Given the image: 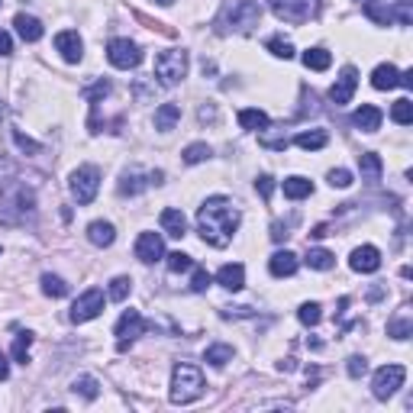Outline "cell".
Wrapping results in <instances>:
<instances>
[{
    "instance_id": "cell-57",
    "label": "cell",
    "mask_w": 413,
    "mask_h": 413,
    "mask_svg": "<svg viewBox=\"0 0 413 413\" xmlns=\"http://www.w3.org/2000/svg\"><path fill=\"white\" fill-rule=\"evenodd\" d=\"M155 3H161V7H168V3H175V0H155Z\"/></svg>"
},
{
    "instance_id": "cell-58",
    "label": "cell",
    "mask_w": 413,
    "mask_h": 413,
    "mask_svg": "<svg viewBox=\"0 0 413 413\" xmlns=\"http://www.w3.org/2000/svg\"><path fill=\"white\" fill-rule=\"evenodd\" d=\"M0 117H3V103H0Z\"/></svg>"
},
{
    "instance_id": "cell-35",
    "label": "cell",
    "mask_w": 413,
    "mask_h": 413,
    "mask_svg": "<svg viewBox=\"0 0 413 413\" xmlns=\"http://www.w3.org/2000/svg\"><path fill=\"white\" fill-rule=\"evenodd\" d=\"M29 346H33V333H20V336L13 339V358H17L20 365L29 362Z\"/></svg>"
},
{
    "instance_id": "cell-10",
    "label": "cell",
    "mask_w": 413,
    "mask_h": 413,
    "mask_svg": "<svg viewBox=\"0 0 413 413\" xmlns=\"http://www.w3.org/2000/svg\"><path fill=\"white\" fill-rule=\"evenodd\" d=\"M149 326H152V323H145V317L139 310H126V313H123V317H119V323H117L119 352H123V349H129V342H133L136 336H143Z\"/></svg>"
},
{
    "instance_id": "cell-20",
    "label": "cell",
    "mask_w": 413,
    "mask_h": 413,
    "mask_svg": "<svg viewBox=\"0 0 413 413\" xmlns=\"http://www.w3.org/2000/svg\"><path fill=\"white\" fill-rule=\"evenodd\" d=\"M161 229L175 239L187 236V217L181 210H175V207H168V210H161Z\"/></svg>"
},
{
    "instance_id": "cell-55",
    "label": "cell",
    "mask_w": 413,
    "mask_h": 413,
    "mask_svg": "<svg viewBox=\"0 0 413 413\" xmlns=\"http://www.w3.org/2000/svg\"><path fill=\"white\" fill-rule=\"evenodd\" d=\"M400 87H413V71H404V75H400Z\"/></svg>"
},
{
    "instance_id": "cell-11",
    "label": "cell",
    "mask_w": 413,
    "mask_h": 413,
    "mask_svg": "<svg viewBox=\"0 0 413 413\" xmlns=\"http://www.w3.org/2000/svg\"><path fill=\"white\" fill-rule=\"evenodd\" d=\"M355 87H358V71H355L352 65H346V68H342V75L336 78V85L329 87V101L336 103V107H342V103L352 101Z\"/></svg>"
},
{
    "instance_id": "cell-28",
    "label": "cell",
    "mask_w": 413,
    "mask_h": 413,
    "mask_svg": "<svg viewBox=\"0 0 413 413\" xmlns=\"http://www.w3.org/2000/svg\"><path fill=\"white\" fill-rule=\"evenodd\" d=\"M304 65L310 68V71H326V68L333 65V55H329L326 49H307L304 52Z\"/></svg>"
},
{
    "instance_id": "cell-30",
    "label": "cell",
    "mask_w": 413,
    "mask_h": 413,
    "mask_svg": "<svg viewBox=\"0 0 413 413\" xmlns=\"http://www.w3.org/2000/svg\"><path fill=\"white\" fill-rule=\"evenodd\" d=\"M145 184H149V181H143L139 171H126L123 181H119V194H123V197H136L139 191H145Z\"/></svg>"
},
{
    "instance_id": "cell-31",
    "label": "cell",
    "mask_w": 413,
    "mask_h": 413,
    "mask_svg": "<svg viewBox=\"0 0 413 413\" xmlns=\"http://www.w3.org/2000/svg\"><path fill=\"white\" fill-rule=\"evenodd\" d=\"M203 358H207L213 368H223L226 362H233V346H223V342H217V346L207 349V355H203Z\"/></svg>"
},
{
    "instance_id": "cell-4",
    "label": "cell",
    "mask_w": 413,
    "mask_h": 413,
    "mask_svg": "<svg viewBox=\"0 0 413 413\" xmlns=\"http://www.w3.org/2000/svg\"><path fill=\"white\" fill-rule=\"evenodd\" d=\"M187 75V52L184 49H168L155 59V78H159L165 87L181 85Z\"/></svg>"
},
{
    "instance_id": "cell-5",
    "label": "cell",
    "mask_w": 413,
    "mask_h": 413,
    "mask_svg": "<svg viewBox=\"0 0 413 413\" xmlns=\"http://www.w3.org/2000/svg\"><path fill=\"white\" fill-rule=\"evenodd\" d=\"M68 187H71V197H75L81 207H87V203L97 197V191H101V171L94 168V165H81L78 171H71Z\"/></svg>"
},
{
    "instance_id": "cell-36",
    "label": "cell",
    "mask_w": 413,
    "mask_h": 413,
    "mask_svg": "<svg viewBox=\"0 0 413 413\" xmlns=\"http://www.w3.org/2000/svg\"><path fill=\"white\" fill-rule=\"evenodd\" d=\"M43 294L45 297H65L68 284L59 278V275H43Z\"/></svg>"
},
{
    "instance_id": "cell-54",
    "label": "cell",
    "mask_w": 413,
    "mask_h": 413,
    "mask_svg": "<svg viewBox=\"0 0 413 413\" xmlns=\"http://www.w3.org/2000/svg\"><path fill=\"white\" fill-rule=\"evenodd\" d=\"M7 375H10V365H7V355L0 352V381H7Z\"/></svg>"
},
{
    "instance_id": "cell-56",
    "label": "cell",
    "mask_w": 413,
    "mask_h": 413,
    "mask_svg": "<svg viewBox=\"0 0 413 413\" xmlns=\"http://www.w3.org/2000/svg\"><path fill=\"white\" fill-rule=\"evenodd\" d=\"M161 181H165V171H152L149 175V184H161Z\"/></svg>"
},
{
    "instance_id": "cell-37",
    "label": "cell",
    "mask_w": 413,
    "mask_h": 413,
    "mask_svg": "<svg viewBox=\"0 0 413 413\" xmlns=\"http://www.w3.org/2000/svg\"><path fill=\"white\" fill-rule=\"evenodd\" d=\"M129 291H133V281H129V278H123V275L110 281V300H126V297H129Z\"/></svg>"
},
{
    "instance_id": "cell-42",
    "label": "cell",
    "mask_w": 413,
    "mask_h": 413,
    "mask_svg": "<svg viewBox=\"0 0 413 413\" xmlns=\"http://www.w3.org/2000/svg\"><path fill=\"white\" fill-rule=\"evenodd\" d=\"M410 333H413L410 320H391L388 323V336H394V339H410Z\"/></svg>"
},
{
    "instance_id": "cell-21",
    "label": "cell",
    "mask_w": 413,
    "mask_h": 413,
    "mask_svg": "<svg viewBox=\"0 0 413 413\" xmlns=\"http://www.w3.org/2000/svg\"><path fill=\"white\" fill-rule=\"evenodd\" d=\"M217 281H219V287H226V291H242V284H245V268L242 265H223V268L217 271Z\"/></svg>"
},
{
    "instance_id": "cell-3",
    "label": "cell",
    "mask_w": 413,
    "mask_h": 413,
    "mask_svg": "<svg viewBox=\"0 0 413 413\" xmlns=\"http://www.w3.org/2000/svg\"><path fill=\"white\" fill-rule=\"evenodd\" d=\"M203 375L197 365H175L171 371V404H194L197 397L203 394Z\"/></svg>"
},
{
    "instance_id": "cell-39",
    "label": "cell",
    "mask_w": 413,
    "mask_h": 413,
    "mask_svg": "<svg viewBox=\"0 0 413 413\" xmlns=\"http://www.w3.org/2000/svg\"><path fill=\"white\" fill-rule=\"evenodd\" d=\"M320 304H304L300 307V310H297V320L304 323V326H317V323H320Z\"/></svg>"
},
{
    "instance_id": "cell-17",
    "label": "cell",
    "mask_w": 413,
    "mask_h": 413,
    "mask_svg": "<svg viewBox=\"0 0 413 413\" xmlns=\"http://www.w3.org/2000/svg\"><path fill=\"white\" fill-rule=\"evenodd\" d=\"M268 271L271 275H275V278H291V275H294L297 271V255L294 252H275L268 259Z\"/></svg>"
},
{
    "instance_id": "cell-16",
    "label": "cell",
    "mask_w": 413,
    "mask_h": 413,
    "mask_svg": "<svg viewBox=\"0 0 413 413\" xmlns=\"http://www.w3.org/2000/svg\"><path fill=\"white\" fill-rule=\"evenodd\" d=\"M352 123L362 129V133H378V129H381V110L371 107V103H362V107L355 110Z\"/></svg>"
},
{
    "instance_id": "cell-51",
    "label": "cell",
    "mask_w": 413,
    "mask_h": 413,
    "mask_svg": "<svg viewBox=\"0 0 413 413\" xmlns=\"http://www.w3.org/2000/svg\"><path fill=\"white\" fill-rule=\"evenodd\" d=\"M197 117H201V123H217V107H213V103H207V107H201V113H197Z\"/></svg>"
},
{
    "instance_id": "cell-38",
    "label": "cell",
    "mask_w": 413,
    "mask_h": 413,
    "mask_svg": "<svg viewBox=\"0 0 413 413\" xmlns=\"http://www.w3.org/2000/svg\"><path fill=\"white\" fill-rule=\"evenodd\" d=\"M365 13H368V17L375 20L378 26H391V23H394L391 10H388V7H381V3H365Z\"/></svg>"
},
{
    "instance_id": "cell-41",
    "label": "cell",
    "mask_w": 413,
    "mask_h": 413,
    "mask_svg": "<svg viewBox=\"0 0 413 413\" xmlns=\"http://www.w3.org/2000/svg\"><path fill=\"white\" fill-rule=\"evenodd\" d=\"M13 143L20 145V152H29V155H39V152H43V145L33 143V139H29V136H23L20 129H13Z\"/></svg>"
},
{
    "instance_id": "cell-15",
    "label": "cell",
    "mask_w": 413,
    "mask_h": 413,
    "mask_svg": "<svg viewBox=\"0 0 413 413\" xmlns=\"http://www.w3.org/2000/svg\"><path fill=\"white\" fill-rule=\"evenodd\" d=\"M10 210L20 213V223H26V213H33V194L26 191V187H17L13 194L3 201V207H0V217H7Z\"/></svg>"
},
{
    "instance_id": "cell-53",
    "label": "cell",
    "mask_w": 413,
    "mask_h": 413,
    "mask_svg": "<svg viewBox=\"0 0 413 413\" xmlns=\"http://www.w3.org/2000/svg\"><path fill=\"white\" fill-rule=\"evenodd\" d=\"M13 52V43H10V36L0 29V55H10Z\"/></svg>"
},
{
    "instance_id": "cell-48",
    "label": "cell",
    "mask_w": 413,
    "mask_h": 413,
    "mask_svg": "<svg viewBox=\"0 0 413 413\" xmlns=\"http://www.w3.org/2000/svg\"><path fill=\"white\" fill-rule=\"evenodd\" d=\"M329 184H333V187H349V184H352V171L333 168V171H329Z\"/></svg>"
},
{
    "instance_id": "cell-22",
    "label": "cell",
    "mask_w": 413,
    "mask_h": 413,
    "mask_svg": "<svg viewBox=\"0 0 413 413\" xmlns=\"http://www.w3.org/2000/svg\"><path fill=\"white\" fill-rule=\"evenodd\" d=\"M87 239H91L94 245H101V249H107V245H113V239H117V229H113V223H103V219H94L91 226H87Z\"/></svg>"
},
{
    "instance_id": "cell-24",
    "label": "cell",
    "mask_w": 413,
    "mask_h": 413,
    "mask_svg": "<svg viewBox=\"0 0 413 413\" xmlns=\"http://www.w3.org/2000/svg\"><path fill=\"white\" fill-rule=\"evenodd\" d=\"M313 194V181H307V177L294 175V177H284V197H291V201H304V197Z\"/></svg>"
},
{
    "instance_id": "cell-23",
    "label": "cell",
    "mask_w": 413,
    "mask_h": 413,
    "mask_svg": "<svg viewBox=\"0 0 413 413\" xmlns=\"http://www.w3.org/2000/svg\"><path fill=\"white\" fill-rule=\"evenodd\" d=\"M177 119H181V107H177V103H161V107L155 110V129H161V133L175 129Z\"/></svg>"
},
{
    "instance_id": "cell-13",
    "label": "cell",
    "mask_w": 413,
    "mask_h": 413,
    "mask_svg": "<svg viewBox=\"0 0 413 413\" xmlns=\"http://www.w3.org/2000/svg\"><path fill=\"white\" fill-rule=\"evenodd\" d=\"M55 49H59L61 59L71 61V65H78L81 55H85V43H81V36H78L75 29H65V33L55 36Z\"/></svg>"
},
{
    "instance_id": "cell-8",
    "label": "cell",
    "mask_w": 413,
    "mask_h": 413,
    "mask_svg": "<svg viewBox=\"0 0 413 413\" xmlns=\"http://www.w3.org/2000/svg\"><path fill=\"white\" fill-rule=\"evenodd\" d=\"M107 59H110V65L113 68L129 71V68H139V61H143V49H139L136 43H129V39H110Z\"/></svg>"
},
{
    "instance_id": "cell-33",
    "label": "cell",
    "mask_w": 413,
    "mask_h": 413,
    "mask_svg": "<svg viewBox=\"0 0 413 413\" xmlns=\"http://www.w3.org/2000/svg\"><path fill=\"white\" fill-rule=\"evenodd\" d=\"M213 155V149L207 143H194V145H187L184 149V161L187 165H201V161H207Z\"/></svg>"
},
{
    "instance_id": "cell-59",
    "label": "cell",
    "mask_w": 413,
    "mask_h": 413,
    "mask_svg": "<svg viewBox=\"0 0 413 413\" xmlns=\"http://www.w3.org/2000/svg\"><path fill=\"white\" fill-rule=\"evenodd\" d=\"M0 3H3V0H0Z\"/></svg>"
},
{
    "instance_id": "cell-44",
    "label": "cell",
    "mask_w": 413,
    "mask_h": 413,
    "mask_svg": "<svg viewBox=\"0 0 413 413\" xmlns=\"http://www.w3.org/2000/svg\"><path fill=\"white\" fill-rule=\"evenodd\" d=\"M210 271L207 268H194V278H191V291H194V294H203V291H207V287H210Z\"/></svg>"
},
{
    "instance_id": "cell-19",
    "label": "cell",
    "mask_w": 413,
    "mask_h": 413,
    "mask_svg": "<svg viewBox=\"0 0 413 413\" xmlns=\"http://www.w3.org/2000/svg\"><path fill=\"white\" fill-rule=\"evenodd\" d=\"M13 26H17V33H20V39L23 43H39L43 39V23L36 17H26V13H17V20H13Z\"/></svg>"
},
{
    "instance_id": "cell-43",
    "label": "cell",
    "mask_w": 413,
    "mask_h": 413,
    "mask_svg": "<svg viewBox=\"0 0 413 413\" xmlns=\"http://www.w3.org/2000/svg\"><path fill=\"white\" fill-rule=\"evenodd\" d=\"M187 268H194V261H191V255H184V252H171L168 255V271H187Z\"/></svg>"
},
{
    "instance_id": "cell-29",
    "label": "cell",
    "mask_w": 413,
    "mask_h": 413,
    "mask_svg": "<svg viewBox=\"0 0 413 413\" xmlns=\"http://www.w3.org/2000/svg\"><path fill=\"white\" fill-rule=\"evenodd\" d=\"M304 261L310 265V268H317V271H329L333 265H336V255L326 252V249H310Z\"/></svg>"
},
{
    "instance_id": "cell-9",
    "label": "cell",
    "mask_w": 413,
    "mask_h": 413,
    "mask_svg": "<svg viewBox=\"0 0 413 413\" xmlns=\"http://www.w3.org/2000/svg\"><path fill=\"white\" fill-rule=\"evenodd\" d=\"M103 310V291L101 287H91V291H85V294L75 300V307H71V323H87L94 320V317H101Z\"/></svg>"
},
{
    "instance_id": "cell-40",
    "label": "cell",
    "mask_w": 413,
    "mask_h": 413,
    "mask_svg": "<svg viewBox=\"0 0 413 413\" xmlns=\"http://www.w3.org/2000/svg\"><path fill=\"white\" fill-rule=\"evenodd\" d=\"M268 52L271 55H278V59H294V45L287 43V39H268Z\"/></svg>"
},
{
    "instance_id": "cell-7",
    "label": "cell",
    "mask_w": 413,
    "mask_h": 413,
    "mask_svg": "<svg viewBox=\"0 0 413 413\" xmlns=\"http://www.w3.org/2000/svg\"><path fill=\"white\" fill-rule=\"evenodd\" d=\"M268 7L284 23H307L317 10V0H268Z\"/></svg>"
},
{
    "instance_id": "cell-46",
    "label": "cell",
    "mask_w": 413,
    "mask_h": 413,
    "mask_svg": "<svg viewBox=\"0 0 413 413\" xmlns=\"http://www.w3.org/2000/svg\"><path fill=\"white\" fill-rule=\"evenodd\" d=\"M255 191L261 194V201H271V194H275V177H271V175H261L259 181H255Z\"/></svg>"
},
{
    "instance_id": "cell-34",
    "label": "cell",
    "mask_w": 413,
    "mask_h": 413,
    "mask_svg": "<svg viewBox=\"0 0 413 413\" xmlns=\"http://www.w3.org/2000/svg\"><path fill=\"white\" fill-rule=\"evenodd\" d=\"M391 119H394V123H400V126H410L413 123V103L407 101H397L394 107H391Z\"/></svg>"
},
{
    "instance_id": "cell-27",
    "label": "cell",
    "mask_w": 413,
    "mask_h": 413,
    "mask_svg": "<svg viewBox=\"0 0 413 413\" xmlns=\"http://www.w3.org/2000/svg\"><path fill=\"white\" fill-rule=\"evenodd\" d=\"M239 126L242 129H265L268 126V113H265V110H255V107L239 110Z\"/></svg>"
},
{
    "instance_id": "cell-45",
    "label": "cell",
    "mask_w": 413,
    "mask_h": 413,
    "mask_svg": "<svg viewBox=\"0 0 413 413\" xmlns=\"http://www.w3.org/2000/svg\"><path fill=\"white\" fill-rule=\"evenodd\" d=\"M391 17L397 20L400 26H410V20H413V10H410V0H400L394 10H391Z\"/></svg>"
},
{
    "instance_id": "cell-18",
    "label": "cell",
    "mask_w": 413,
    "mask_h": 413,
    "mask_svg": "<svg viewBox=\"0 0 413 413\" xmlns=\"http://www.w3.org/2000/svg\"><path fill=\"white\" fill-rule=\"evenodd\" d=\"M371 87L375 91H394V87H400V71L394 65H378L371 75Z\"/></svg>"
},
{
    "instance_id": "cell-12",
    "label": "cell",
    "mask_w": 413,
    "mask_h": 413,
    "mask_svg": "<svg viewBox=\"0 0 413 413\" xmlns=\"http://www.w3.org/2000/svg\"><path fill=\"white\" fill-rule=\"evenodd\" d=\"M165 255V242H161L159 233H143V236L136 239V259L145 261V265H152Z\"/></svg>"
},
{
    "instance_id": "cell-32",
    "label": "cell",
    "mask_w": 413,
    "mask_h": 413,
    "mask_svg": "<svg viewBox=\"0 0 413 413\" xmlns=\"http://www.w3.org/2000/svg\"><path fill=\"white\" fill-rule=\"evenodd\" d=\"M71 388H75V394L85 397V400H97V394H101V384H97L91 375H81V378H78Z\"/></svg>"
},
{
    "instance_id": "cell-26",
    "label": "cell",
    "mask_w": 413,
    "mask_h": 413,
    "mask_svg": "<svg viewBox=\"0 0 413 413\" xmlns=\"http://www.w3.org/2000/svg\"><path fill=\"white\" fill-rule=\"evenodd\" d=\"M358 168H362L365 181L375 184V181H381V168H384V165H381V159L375 152H365V155H358Z\"/></svg>"
},
{
    "instance_id": "cell-2",
    "label": "cell",
    "mask_w": 413,
    "mask_h": 413,
    "mask_svg": "<svg viewBox=\"0 0 413 413\" xmlns=\"http://www.w3.org/2000/svg\"><path fill=\"white\" fill-rule=\"evenodd\" d=\"M261 20V7L255 3V0H226V7H223V13H219V29L223 33H249L252 26H259Z\"/></svg>"
},
{
    "instance_id": "cell-1",
    "label": "cell",
    "mask_w": 413,
    "mask_h": 413,
    "mask_svg": "<svg viewBox=\"0 0 413 413\" xmlns=\"http://www.w3.org/2000/svg\"><path fill=\"white\" fill-rule=\"evenodd\" d=\"M197 226L207 245L213 249H226L233 233L239 229V210L233 207L229 197H207L203 207L197 210Z\"/></svg>"
},
{
    "instance_id": "cell-6",
    "label": "cell",
    "mask_w": 413,
    "mask_h": 413,
    "mask_svg": "<svg viewBox=\"0 0 413 413\" xmlns=\"http://www.w3.org/2000/svg\"><path fill=\"white\" fill-rule=\"evenodd\" d=\"M407 368L404 365H384V368L375 371V381H371V394L378 400H388L391 394H397V388H404Z\"/></svg>"
},
{
    "instance_id": "cell-25",
    "label": "cell",
    "mask_w": 413,
    "mask_h": 413,
    "mask_svg": "<svg viewBox=\"0 0 413 413\" xmlns=\"http://www.w3.org/2000/svg\"><path fill=\"white\" fill-rule=\"evenodd\" d=\"M294 143L300 145V149H304V152H317V149H323V145L329 143V136L323 133V129H304V133L297 136Z\"/></svg>"
},
{
    "instance_id": "cell-50",
    "label": "cell",
    "mask_w": 413,
    "mask_h": 413,
    "mask_svg": "<svg viewBox=\"0 0 413 413\" xmlns=\"http://www.w3.org/2000/svg\"><path fill=\"white\" fill-rule=\"evenodd\" d=\"M87 101H101V97H107V94H110V85H107V81H97V85H94V87H87Z\"/></svg>"
},
{
    "instance_id": "cell-14",
    "label": "cell",
    "mask_w": 413,
    "mask_h": 413,
    "mask_svg": "<svg viewBox=\"0 0 413 413\" xmlns=\"http://www.w3.org/2000/svg\"><path fill=\"white\" fill-rule=\"evenodd\" d=\"M349 265H352V271H358V275H371V271L381 268V252L375 245H358L352 252V259H349Z\"/></svg>"
},
{
    "instance_id": "cell-47",
    "label": "cell",
    "mask_w": 413,
    "mask_h": 413,
    "mask_svg": "<svg viewBox=\"0 0 413 413\" xmlns=\"http://www.w3.org/2000/svg\"><path fill=\"white\" fill-rule=\"evenodd\" d=\"M259 143L268 145V149H275V152H284V149H287V136H268V133H261Z\"/></svg>"
},
{
    "instance_id": "cell-52",
    "label": "cell",
    "mask_w": 413,
    "mask_h": 413,
    "mask_svg": "<svg viewBox=\"0 0 413 413\" xmlns=\"http://www.w3.org/2000/svg\"><path fill=\"white\" fill-rule=\"evenodd\" d=\"M287 236H291V233H287L284 223H275V226H271V239H275V242H284Z\"/></svg>"
},
{
    "instance_id": "cell-49",
    "label": "cell",
    "mask_w": 413,
    "mask_h": 413,
    "mask_svg": "<svg viewBox=\"0 0 413 413\" xmlns=\"http://www.w3.org/2000/svg\"><path fill=\"white\" fill-rule=\"evenodd\" d=\"M346 371H349V378H362L365 371H368V362H365L362 355H352L349 365H346Z\"/></svg>"
}]
</instances>
